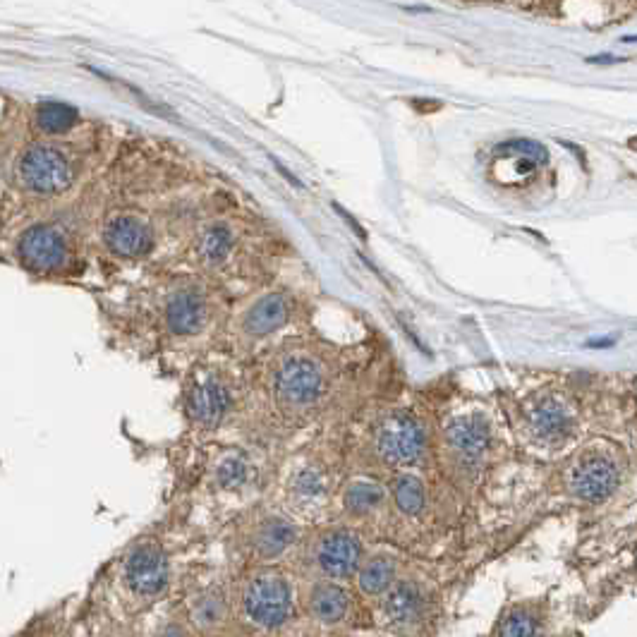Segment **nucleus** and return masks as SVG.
I'll return each mask as SVG.
<instances>
[{
	"label": "nucleus",
	"instance_id": "obj_17",
	"mask_svg": "<svg viewBox=\"0 0 637 637\" xmlns=\"http://www.w3.org/2000/svg\"><path fill=\"white\" fill-rule=\"evenodd\" d=\"M297 537H300V530L295 523L281 518V515H271L254 530L252 546L262 561H273V558L283 556L290 546H295Z\"/></svg>",
	"mask_w": 637,
	"mask_h": 637
},
{
	"label": "nucleus",
	"instance_id": "obj_13",
	"mask_svg": "<svg viewBox=\"0 0 637 637\" xmlns=\"http://www.w3.org/2000/svg\"><path fill=\"white\" fill-rule=\"evenodd\" d=\"M448 446L453 448V453L467 465H477L484 458V453L489 451L491 444V427L487 417L482 415H467L458 417L448 424L446 429Z\"/></svg>",
	"mask_w": 637,
	"mask_h": 637
},
{
	"label": "nucleus",
	"instance_id": "obj_14",
	"mask_svg": "<svg viewBox=\"0 0 637 637\" xmlns=\"http://www.w3.org/2000/svg\"><path fill=\"white\" fill-rule=\"evenodd\" d=\"M290 319V300L283 293H266L245 309L240 331L247 338H266L283 329Z\"/></svg>",
	"mask_w": 637,
	"mask_h": 637
},
{
	"label": "nucleus",
	"instance_id": "obj_24",
	"mask_svg": "<svg viewBox=\"0 0 637 637\" xmlns=\"http://www.w3.org/2000/svg\"><path fill=\"white\" fill-rule=\"evenodd\" d=\"M34 125L36 130L44 132V135H65L72 127L77 125V111L68 103L60 101H44L36 106L34 111Z\"/></svg>",
	"mask_w": 637,
	"mask_h": 637
},
{
	"label": "nucleus",
	"instance_id": "obj_30",
	"mask_svg": "<svg viewBox=\"0 0 637 637\" xmlns=\"http://www.w3.org/2000/svg\"><path fill=\"white\" fill-rule=\"evenodd\" d=\"M623 41H626V44H637V36H623Z\"/></svg>",
	"mask_w": 637,
	"mask_h": 637
},
{
	"label": "nucleus",
	"instance_id": "obj_19",
	"mask_svg": "<svg viewBox=\"0 0 637 637\" xmlns=\"http://www.w3.org/2000/svg\"><path fill=\"white\" fill-rule=\"evenodd\" d=\"M309 611L324 626H336L350 611V594L338 582H317L309 594Z\"/></svg>",
	"mask_w": 637,
	"mask_h": 637
},
{
	"label": "nucleus",
	"instance_id": "obj_21",
	"mask_svg": "<svg viewBox=\"0 0 637 637\" xmlns=\"http://www.w3.org/2000/svg\"><path fill=\"white\" fill-rule=\"evenodd\" d=\"M546 623L537 604H513L501 616L494 637H544Z\"/></svg>",
	"mask_w": 637,
	"mask_h": 637
},
{
	"label": "nucleus",
	"instance_id": "obj_23",
	"mask_svg": "<svg viewBox=\"0 0 637 637\" xmlns=\"http://www.w3.org/2000/svg\"><path fill=\"white\" fill-rule=\"evenodd\" d=\"M252 477V463L245 453L238 448H230L216 460L214 479L221 489H242Z\"/></svg>",
	"mask_w": 637,
	"mask_h": 637
},
{
	"label": "nucleus",
	"instance_id": "obj_27",
	"mask_svg": "<svg viewBox=\"0 0 637 637\" xmlns=\"http://www.w3.org/2000/svg\"><path fill=\"white\" fill-rule=\"evenodd\" d=\"M161 637H192V635L187 633L185 628H180V626H168V628L161 633Z\"/></svg>",
	"mask_w": 637,
	"mask_h": 637
},
{
	"label": "nucleus",
	"instance_id": "obj_28",
	"mask_svg": "<svg viewBox=\"0 0 637 637\" xmlns=\"http://www.w3.org/2000/svg\"><path fill=\"white\" fill-rule=\"evenodd\" d=\"M623 58H614V56H594V58H587V63H599V65H614V63H621Z\"/></svg>",
	"mask_w": 637,
	"mask_h": 637
},
{
	"label": "nucleus",
	"instance_id": "obj_4",
	"mask_svg": "<svg viewBox=\"0 0 637 637\" xmlns=\"http://www.w3.org/2000/svg\"><path fill=\"white\" fill-rule=\"evenodd\" d=\"M273 393L288 410H305L324 396V372L305 355H290L273 372Z\"/></svg>",
	"mask_w": 637,
	"mask_h": 637
},
{
	"label": "nucleus",
	"instance_id": "obj_31",
	"mask_svg": "<svg viewBox=\"0 0 637 637\" xmlns=\"http://www.w3.org/2000/svg\"><path fill=\"white\" fill-rule=\"evenodd\" d=\"M628 144H630V147H633V149H637V137H633V139H630V142H628Z\"/></svg>",
	"mask_w": 637,
	"mask_h": 637
},
{
	"label": "nucleus",
	"instance_id": "obj_7",
	"mask_svg": "<svg viewBox=\"0 0 637 637\" xmlns=\"http://www.w3.org/2000/svg\"><path fill=\"white\" fill-rule=\"evenodd\" d=\"M17 257L24 269L53 273L65 269L70 259V242L65 233L51 223H36L22 233L17 242Z\"/></svg>",
	"mask_w": 637,
	"mask_h": 637
},
{
	"label": "nucleus",
	"instance_id": "obj_11",
	"mask_svg": "<svg viewBox=\"0 0 637 637\" xmlns=\"http://www.w3.org/2000/svg\"><path fill=\"white\" fill-rule=\"evenodd\" d=\"M171 568L163 549L154 542L139 544L125 563L127 587L139 597H156L166 590Z\"/></svg>",
	"mask_w": 637,
	"mask_h": 637
},
{
	"label": "nucleus",
	"instance_id": "obj_26",
	"mask_svg": "<svg viewBox=\"0 0 637 637\" xmlns=\"http://www.w3.org/2000/svg\"><path fill=\"white\" fill-rule=\"evenodd\" d=\"M393 501H396L398 511L403 515H420L424 511V503H427V491L420 477L415 475H400L393 482Z\"/></svg>",
	"mask_w": 637,
	"mask_h": 637
},
{
	"label": "nucleus",
	"instance_id": "obj_25",
	"mask_svg": "<svg viewBox=\"0 0 637 637\" xmlns=\"http://www.w3.org/2000/svg\"><path fill=\"white\" fill-rule=\"evenodd\" d=\"M386 501V491L374 482H353L343 494V506L350 515H369L379 511Z\"/></svg>",
	"mask_w": 637,
	"mask_h": 637
},
{
	"label": "nucleus",
	"instance_id": "obj_16",
	"mask_svg": "<svg viewBox=\"0 0 637 637\" xmlns=\"http://www.w3.org/2000/svg\"><path fill=\"white\" fill-rule=\"evenodd\" d=\"M530 427L537 439L549 441H563L573 429V415H570L568 405L558 398H542L535 403L530 412Z\"/></svg>",
	"mask_w": 637,
	"mask_h": 637
},
{
	"label": "nucleus",
	"instance_id": "obj_18",
	"mask_svg": "<svg viewBox=\"0 0 637 637\" xmlns=\"http://www.w3.org/2000/svg\"><path fill=\"white\" fill-rule=\"evenodd\" d=\"M235 250V230L226 221H214L209 223L197 238V247H194V254H197L199 264L206 266V269H216V266L226 264L228 257Z\"/></svg>",
	"mask_w": 637,
	"mask_h": 637
},
{
	"label": "nucleus",
	"instance_id": "obj_1",
	"mask_svg": "<svg viewBox=\"0 0 637 637\" xmlns=\"http://www.w3.org/2000/svg\"><path fill=\"white\" fill-rule=\"evenodd\" d=\"M17 175L22 187L36 197H56L63 194L75 180V171L65 151L53 144H32L22 151L17 161Z\"/></svg>",
	"mask_w": 637,
	"mask_h": 637
},
{
	"label": "nucleus",
	"instance_id": "obj_6",
	"mask_svg": "<svg viewBox=\"0 0 637 637\" xmlns=\"http://www.w3.org/2000/svg\"><path fill=\"white\" fill-rule=\"evenodd\" d=\"M233 403V388L221 374L214 369L199 372L187 393V417L194 427L216 429L228 420Z\"/></svg>",
	"mask_w": 637,
	"mask_h": 637
},
{
	"label": "nucleus",
	"instance_id": "obj_15",
	"mask_svg": "<svg viewBox=\"0 0 637 637\" xmlns=\"http://www.w3.org/2000/svg\"><path fill=\"white\" fill-rule=\"evenodd\" d=\"M496 166H508L513 178H527L549 161V151L535 139H511L494 149Z\"/></svg>",
	"mask_w": 637,
	"mask_h": 637
},
{
	"label": "nucleus",
	"instance_id": "obj_29",
	"mask_svg": "<svg viewBox=\"0 0 637 637\" xmlns=\"http://www.w3.org/2000/svg\"><path fill=\"white\" fill-rule=\"evenodd\" d=\"M614 343V338H602V341H590L587 345H590V348H611Z\"/></svg>",
	"mask_w": 637,
	"mask_h": 637
},
{
	"label": "nucleus",
	"instance_id": "obj_2",
	"mask_svg": "<svg viewBox=\"0 0 637 637\" xmlns=\"http://www.w3.org/2000/svg\"><path fill=\"white\" fill-rule=\"evenodd\" d=\"M242 606L254 626L276 630L293 616V587L281 573H257L247 585Z\"/></svg>",
	"mask_w": 637,
	"mask_h": 637
},
{
	"label": "nucleus",
	"instance_id": "obj_22",
	"mask_svg": "<svg viewBox=\"0 0 637 637\" xmlns=\"http://www.w3.org/2000/svg\"><path fill=\"white\" fill-rule=\"evenodd\" d=\"M329 494V484H326V475L314 465H302L290 479V496L297 506L312 508L321 506Z\"/></svg>",
	"mask_w": 637,
	"mask_h": 637
},
{
	"label": "nucleus",
	"instance_id": "obj_10",
	"mask_svg": "<svg viewBox=\"0 0 637 637\" xmlns=\"http://www.w3.org/2000/svg\"><path fill=\"white\" fill-rule=\"evenodd\" d=\"M206 319H209V300L197 285H182L173 290L163 305V324L171 331V336H197L204 331Z\"/></svg>",
	"mask_w": 637,
	"mask_h": 637
},
{
	"label": "nucleus",
	"instance_id": "obj_5",
	"mask_svg": "<svg viewBox=\"0 0 637 637\" xmlns=\"http://www.w3.org/2000/svg\"><path fill=\"white\" fill-rule=\"evenodd\" d=\"M376 453L388 465H412L427 448V432L410 412H391L381 420L374 439Z\"/></svg>",
	"mask_w": 637,
	"mask_h": 637
},
{
	"label": "nucleus",
	"instance_id": "obj_12",
	"mask_svg": "<svg viewBox=\"0 0 637 637\" xmlns=\"http://www.w3.org/2000/svg\"><path fill=\"white\" fill-rule=\"evenodd\" d=\"M103 245L120 259H144L154 250V233L139 216L118 214L103 226Z\"/></svg>",
	"mask_w": 637,
	"mask_h": 637
},
{
	"label": "nucleus",
	"instance_id": "obj_3",
	"mask_svg": "<svg viewBox=\"0 0 637 637\" xmlns=\"http://www.w3.org/2000/svg\"><path fill=\"white\" fill-rule=\"evenodd\" d=\"M434 594L415 578H398L396 585L381 597V616L386 626L400 635H415L427 628L434 616Z\"/></svg>",
	"mask_w": 637,
	"mask_h": 637
},
{
	"label": "nucleus",
	"instance_id": "obj_8",
	"mask_svg": "<svg viewBox=\"0 0 637 637\" xmlns=\"http://www.w3.org/2000/svg\"><path fill=\"white\" fill-rule=\"evenodd\" d=\"M621 472L611 458L599 453H590L575 463L568 475V489L575 499L582 501H604L618 489Z\"/></svg>",
	"mask_w": 637,
	"mask_h": 637
},
{
	"label": "nucleus",
	"instance_id": "obj_20",
	"mask_svg": "<svg viewBox=\"0 0 637 637\" xmlns=\"http://www.w3.org/2000/svg\"><path fill=\"white\" fill-rule=\"evenodd\" d=\"M398 582V561L391 554H376L362 561L357 570V585L367 597H384Z\"/></svg>",
	"mask_w": 637,
	"mask_h": 637
},
{
	"label": "nucleus",
	"instance_id": "obj_9",
	"mask_svg": "<svg viewBox=\"0 0 637 637\" xmlns=\"http://www.w3.org/2000/svg\"><path fill=\"white\" fill-rule=\"evenodd\" d=\"M314 563L326 578L348 580L362 566V542L350 530H329L314 546Z\"/></svg>",
	"mask_w": 637,
	"mask_h": 637
}]
</instances>
